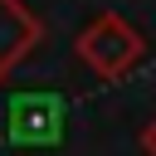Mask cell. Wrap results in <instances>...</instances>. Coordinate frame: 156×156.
Wrapping results in <instances>:
<instances>
[{
    "instance_id": "cell-3",
    "label": "cell",
    "mask_w": 156,
    "mask_h": 156,
    "mask_svg": "<svg viewBox=\"0 0 156 156\" xmlns=\"http://www.w3.org/2000/svg\"><path fill=\"white\" fill-rule=\"evenodd\" d=\"M44 39V20L24 0H0V83L20 68V58Z\"/></svg>"
},
{
    "instance_id": "cell-1",
    "label": "cell",
    "mask_w": 156,
    "mask_h": 156,
    "mask_svg": "<svg viewBox=\"0 0 156 156\" xmlns=\"http://www.w3.org/2000/svg\"><path fill=\"white\" fill-rule=\"evenodd\" d=\"M68 136V102L54 88H24L5 102V141L15 151H54Z\"/></svg>"
},
{
    "instance_id": "cell-2",
    "label": "cell",
    "mask_w": 156,
    "mask_h": 156,
    "mask_svg": "<svg viewBox=\"0 0 156 156\" xmlns=\"http://www.w3.org/2000/svg\"><path fill=\"white\" fill-rule=\"evenodd\" d=\"M73 54L83 58V68H93V73L107 78V83H117V78H127V73L141 63L146 39H141V29H132L117 10H102L98 20L83 24V34L73 39Z\"/></svg>"
},
{
    "instance_id": "cell-4",
    "label": "cell",
    "mask_w": 156,
    "mask_h": 156,
    "mask_svg": "<svg viewBox=\"0 0 156 156\" xmlns=\"http://www.w3.org/2000/svg\"><path fill=\"white\" fill-rule=\"evenodd\" d=\"M136 141H141V151H146V156H156V117L141 127V136H136Z\"/></svg>"
}]
</instances>
